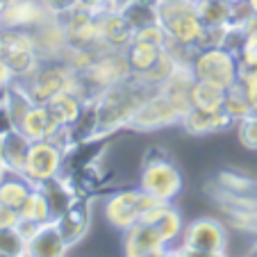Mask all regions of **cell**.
<instances>
[{"mask_svg":"<svg viewBox=\"0 0 257 257\" xmlns=\"http://www.w3.org/2000/svg\"><path fill=\"white\" fill-rule=\"evenodd\" d=\"M228 252V230L212 216H200L185 225L171 255H225Z\"/></svg>","mask_w":257,"mask_h":257,"instance_id":"obj_1","label":"cell"},{"mask_svg":"<svg viewBox=\"0 0 257 257\" xmlns=\"http://www.w3.org/2000/svg\"><path fill=\"white\" fill-rule=\"evenodd\" d=\"M160 203H164V200L151 196L148 191L141 189V187L121 189L105 198V203H102V214H105V221L112 225L114 230L125 232L127 228L139 223V218L144 216L148 209Z\"/></svg>","mask_w":257,"mask_h":257,"instance_id":"obj_2","label":"cell"},{"mask_svg":"<svg viewBox=\"0 0 257 257\" xmlns=\"http://www.w3.org/2000/svg\"><path fill=\"white\" fill-rule=\"evenodd\" d=\"M239 57L225 46H205L194 55L191 71L196 80H207V82L221 84L223 89H230L239 80Z\"/></svg>","mask_w":257,"mask_h":257,"instance_id":"obj_3","label":"cell"},{"mask_svg":"<svg viewBox=\"0 0 257 257\" xmlns=\"http://www.w3.org/2000/svg\"><path fill=\"white\" fill-rule=\"evenodd\" d=\"M139 187L164 203H173V198H178L182 191V173L171 160L153 153L141 164Z\"/></svg>","mask_w":257,"mask_h":257,"instance_id":"obj_4","label":"cell"},{"mask_svg":"<svg viewBox=\"0 0 257 257\" xmlns=\"http://www.w3.org/2000/svg\"><path fill=\"white\" fill-rule=\"evenodd\" d=\"M180 121H182V114L178 112V107L162 91H155L137 107V112L132 114V121H130L127 130L157 132V130H164V127H171V125H180Z\"/></svg>","mask_w":257,"mask_h":257,"instance_id":"obj_5","label":"cell"},{"mask_svg":"<svg viewBox=\"0 0 257 257\" xmlns=\"http://www.w3.org/2000/svg\"><path fill=\"white\" fill-rule=\"evenodd\" d=\"M132 75H135V71L130 66L125 50H105L96 57L91 68L84 73V80H87V84L91 87L93 96H96L102 89H109L114 84L130 80Z\"/></svg>","mask_w":257,"mask_h":257,"instance_id":"obj_6","label":"cell"},{"mask_svg":"<svg viewBox=\"0 0 257 257\" xmlns=\"http://www.w3.org/2000/svg\"><path fill=\"white\" fill-rule=\"evenodd\" d=\"M64 166H66V155L53 141L41 139V141H32V146H30L23 175L34 187H39L44 182H48V180L57 178L64 171Z\"/></svg>","mask_w":257,"mask_h":257,"instance_id":"obj_7","label":"cell"},{"mask_svg":"<svg viewBox=\"0 0 257 257\" xmlns=\"http://www.w3.org/2000/svg\"><path fill=\"white\" fill-rule=\"evenodd\" d=\"M71 73L73 71L62 62V59H50V62L41 59L39 68H37L28 80H21L19 84L28 91V96L32 98L34 102L44 105V102H48L55 93L62 91Z\"/></svg>","mask_w":257,"mask_h":257,"instance_id":"obj_8","label":"cell"},{"mask_svg":"<svg viewBox=\"0 0 257 257\" xmlns=\"http://www.w3.org/2000/svg\"><path fill=\"white\" fill-rule=\"evenodd\" d=\"M48 16L53 14L44 5V0H7L5 10L0 12V28L34 30Z\"/></svg>","mask_w":257,"mask_h":257,"instance_id":"obj_9","label":"cell"},{"mask_svg":"<svg viewBox=\"0 0 257 257\" xmlns=\"http://www.w3.org/2000/svg\"><path fill=\"white\" fill-rule=\"evenodd\" d=\"M123 252L130 257L169 255V243L155 225L139 221L123 232Z\"/></svg>","mask_w":257,"mask_h":257,"instance_id":"obj_10","label":"cell"},{"mask_svg":"<svg viewBox=\"0 0 257 257\" xmlns=\"http://www.w3.org/2000/svg\"><path fill=\"white\" fill-rule=\"evenodd\" d=\"M62 23L66 28V37L71 46H82V48H93L100 41V30H98V14H93L87 7H75L62 16Z\"/></svg>","mask_w":257,"mask_h":257,"instance_id":"obj_11","label":"cell"},{"mask_svg":"<svg viewBox=\"0 0 257 257\" xmlns=\"http://www.w3.org/2000/svg\"><path fill=\"white\" fill-rule=\"evenodd\" d=\"M34 34V44H37V53L41 59L50 62V59H62L64 53L68 50V37L66 28H64L59 16H48L39 28L32 30Z\"/></svg>","mask_w":257,"mask_h":257,"instance_id":"obj_12","label":"cell"},{"mask_svg":"<svg viewBox=\"0 0 257 257\" xmlns=\"http://www.w3.org/2000/svg\"><path fill=\"white\" fill-rule=\"evenodd\" d=\"M98 30H100L98 44L112 50H127V46L135 39V28L121 10H109L98 14Z\"/></svg>","mask_w":257,"mask_h":257,"instance_id":"obj_13","label":"cell"},{"mask_svg":"<svg viewBox=\"0 0 257 257\" xmlns=\"http://www.w3.org/2000/svg\"><path fill=\"white\" fill-rule=\"evenodd\" d=\"M59 232H62L64 241L68 243V248L78 246L84 237L89 234V228H91V214H89V200L80 198L78 203H73L66 212L59 218H55Z\"/></svg>","mask_w":257,"mask_h":257,"instance_id":"obj_14","label":"cell"},{"mask_svg":"<svg viewBox=\"0 0 257 257\" xmlns=\"http://www.w3.org/2000/svg\"><path fill=\"white\" fill-rule=\"evenodd\" d=\"M237 125L234 118L228 112H200L196 107H191L189 112H185L180 127L187 132L189 137H209V135H218V132H225L228 127Z\"/></svg>","mask_w":257,"mask_h":257,"instance_id":"obj_15","label":"cell"},{"mask_svg":"<svg viewBox=\"0 0 257 257\" xmlns=\"http://www.w3.org/2000/svg\"><path fill=\"white\" fill-rule=\"evenodd\" d=\"M30 146H32V141H30L21 130H16V127L10 130L7 135L0 137V160H3V166H5L7 173L23 175Z\"/></svg>","mask_w":257,"mask_h":257,"instance_id":"obj_16","label":"cell"},{"mask_svg":"<svg viewBox=\"0 0 257 257\" xmlns=\"http://www.w3.org/2000/svg\"><path fill=\"white\" fill-rule=\"evenodd\" d=\"M68 250H71V248L64 241V237L55 221L44 223L41 230L37 232V237L25 243V255H37V257H62V255H66Z\"/></svg>","mask_w":257,"mask_h":257,"instance_id":"obj_17","label":"cell"},{"mask_svg":"<svg viewBox=\"0 0 257 257\" xmlns=\"http://www.w3.org/2000/svg\"><path fill=\"white\" fill-rule=\"evenodd\" d=\"M44 105H46V109H48V116L53 123L73 127L78 123V118L82 116L87 102H82L80 98L71 96V93H66V91H59V93H55L48 102H44Z\"/></svg>","mask_w":257,"mask_h":257,"instance_id":"obj_18","label":"cell"},{"mask_svg":"<svg viewBox=\"0 0 257 257\" xmlns=\"http://www.w3.org/2000/svg\"><path fill=\"white\" fill-rule=\"evenodd\" d=\"M225 91L221 84L207 82V80H196L194 87H191V107L200 109V112H223L225 105Z\"/></svg>","mask_w":257,"mask_h":257,"instance_id":"obj_19","label":"cell"},{"mask_svg":"<svg viewBox=\"0 0 257 257\" xmlns=\"http://www.w3.org/2000/svg\"><path fill=\"white\" fill-rule=\"evenodd\" d=\"M196 12L205 28H228L234 23V5L228 0H196Z\"/></svg>","mask_w":257,"mask_h":257,"instance_id":"obj_20","label":"cell"},{"mask_svg":"<svg viewBox=\"0 0 257 257\" xmlns=\"http://www.w3.org/2000/svg\"><path fill=\"white\" fill-rule=\"evenodd\" d=\"M32 182L21 173H5L0 178V203L10 205L14 209H21V205L25 203V198L32 191Z\"/></svg>","mask_w":257,"mask_h":257,"instance_id":"obj_21","label":"cell"},{"mask_svg":"<svg viewBox=\"0 0 257 257\" xmlns=\"http://www.w3.org/2000/svg\"><path fill=\"white\" fill-rule=\"evenodd\" d=\"M127 59H130V66L132 71L137 73H144L146 68H151L157 59L162 57L164 53V46H157V44H148V41H137L132 39V44L127 46Z\"/></svg>","mask_w":257,"mask_h":257,"instance_id":"obj_22","label":"cell"},{"mask_svg":"<svg viewBox=\"0 0 257 257\" xmlns=\"http://www.w3.org/2000/svg\"><path fill=\"white\" fill-rule=\"evenodd\" d=\"M16 130H21L30 141H41V139H48V132H50V116H48V109L46 105H37L25 114L23 123H21Z\"/></svg>","mask_w":257,"mask_h":257,"instance_id":"obj_23","label":"cell"},{"mask_svg":"<svg viewBox=\"0 0 257 257\" xmlns=\"http://www.w3.org/2000/svg\"><path fill=\"white\" fill-rule=\"evenodd\" d=\"M19 216L37 221V223H48V221H53L50 203H48V198H46V194L41 191V187H32L30 196L25 198V203L21 205Z\"/></svg>","mask_w":257,"mask_h":257,"instance_id":"obj_24","label":"cell"},{"mask_svg":"<svg viewBox=\"0 0 257 257\" xmlns=\"http://www.w3.org/2000/svg\"><path fill=\"white\" fill-rule=\"evenodd\" d=\"M178 68V62H175L173 57H171L169 53H166V48H164V53H162V57L157 59L155 64H153L151 68H146L144 73H137L135 78L139 80V82H144L146 87H151V89H160L162 84L166 82V80L173 75V71Z\"/></svg>","mask_w":257,"mask_h":257,"instance_id":"obj_25","label":"cell"},{"mask_svg":"<svg viewBox=\"0 0 257 257\" xmlns=\"http://www.w3.org/2000/svg\"><path fill=\"white\" fill-rule=\"evenodd\" d=\"M223 112H228L230 116L234 118V123L241 121L243 116H248V114H252L255 109H252V102L250 98L246 96V91H243V87L239 84H232V87L225 91V105H223Z\"/></svg>","mask_w":257,"mask_h":257,"instance_id":"obj_26","label":"cell"},{"mask_svg":"<svg viewBox=\"0 0 257 257\" xmlns=\"http://www.w3.org/2000/svg\"><path fill=\"white\" fill-rule=\"evenodd\" d=\"M98 53L93 48H82V46H68V50L64 53L62 62L66 64L71 71L80 73V75H84V73L91 68V64L96 62Z\"/></svg>","mask_w":257,"mask_h":257,"instance_id":"obj_27","label":"cell"},{"mask_svg":"<svg viewBox=\"0 0 257 257\" xmlns=\"http://www.w3.org/2000/svg\"><path fill=\"white\" fill-rule=\"evenodd\" d=\"M237 139L243 148L257 151V112L248 114L241 121H237Z\"/></svg>","mask_w":257,"mask_h":257,"instance_id":"obj_28","label":"cell"},{"mask_svg":"<svg viewBox=\"0 0 257 257\" xmlns=\"http://www.w3.org/2000/svg\"><path fill=\"white\" fill-rule=\"evenodd\" d=\"M0 255L3 257H16L25 255V241L21 239V234L12 230H0Z\"/></svg>","mask_w":257,"mask_h":257,"instance_id":"obj_29","label":"cell"},{"mask_svg":"<svg viewBox=\"0 0 257 257\" xmlns=\"http://www.w3.org/2000/svg\"><path fill=\"white\" fill-rule=\"evenodd\" d=\"M239 84L243 87L246 96L250 98V102H252V109L257 112V66L239 68Z\"/></svg>","mask_w":257,"mask_h":257,"instance_id":"obj_30","label":"cell"},{"mask_svg":"<svg viewBox=\"0 0 257 257\" xmlns=\"http://www.w3.org/2000/svg\"><path fill=\"white\" fill-rule=\"evenodd\" d=\"M44 5L48 7V12L53 16H66L68 12H73L75 7H80V0H44Z\"/></svg>","mask_w":257,"mask_h":257,"instance_id":"obj_31","label":"cell"},{"mask_svg":"<svg viewBox=\"0 0 257 257\" xmlns=\"http://www.w3.org/2000/svg\"><path fill=\"white\" fill-rule=\"evenodd\" d=\"M41 225L44 223H37V221H30V218H19V223H16L14 230L21 234V239L28 243V241H32V239L37 237V232L41 230Z\"/></svg>","mask_w":257,"mask_h":257,"instance_id":"obj_32","label":"cell"},{"mask_svg":"<svg viewBox=\"0 0 257 257\" xmlns=\"http://www.w3.org/2000/svg\"><path fill=\"white\" fill-rule=\"evenodd\" d=\"M16 80L19 78H16L14 68L10 66V62L5 57H0V91H7L10 87H14Z\"/></svg>","mask_w":257,"mask_h":257,"instance_id":"obj_33","label":"cell"},{"mask_svg":"<svg viewBox=\"0 0 257 257\" xmlns=\"http://www.w3.org/2000/svg\"><path fill=\"white\" fill-rule=\"evenodd\" d=\"M19 209L10 207V205H3L0 203V230H12L16 228L19 223Z\"/></svg>","mask_w":257,"mask_h":257,"instance_id":"obj_34","label":"cell"},{"mask_svg":"<svg viewBox=\"0 0 257 257\" xmlns=\"http://www.w3.org/2000/svg\"><path fill=\"white\" fill-rule=\"evenodd\" d=\"M80 5L91 10L93 14H102V12L116 10V0H80Z\"/></svg>","mask_w":257,"mask_h":257,"instance_id":"obj_35","label":"cell"},{"mask_svg":"<svg viewBox=\"0 0 257 257\" xmlns=\"http://www.w3.org/2000/svg\"><path fill=\"white\" fill-rule=\"evenodd\" d=\"M127 3H132V0H116V10H121V7H125Z\"/></svg>","mask_w":257,"mask_h":257,"instance_id":"obj_36","label":"cell"},{"mask_svg":"<svg viewBox=\"0 0 257 257\" xmlns=\"http://www.w3.org/2000/svg\"><path fill=\"white\" fill-rule=\"evenodd\" d=\"M248 5H250L252 14H257V0H248Z\"/></svg>","mask_w":257,"mask_h":257,"instance_id":"obj_37","label":"cell"},{"mask_svg":"<svg viewBox=\"0 0 257 257\" xmlns=\"http://www.w3.org/2000/svg\"><path fill=\"white\" fill-rule=\"evenodd\" d=\"M5 5H7V0H0V12L5 10Z\"/></svg>","mask_w":257,"mask_h":257,"instance_id":"obj_38","label":"cell"},{"mask_svg":"<svg viewBox=\"0 0 257 257\" xmlns=\"http://www.w3.org/2000/svg\"><path fill=\"white\" fill-rule=\"evenodd\" d=\"M228 3H232V5H239V3H246V0H228Z\"/></svg>","mask_w":257,"mask_h":257,"instance_id":"obj_39","label":"cell"}]
</instances>
